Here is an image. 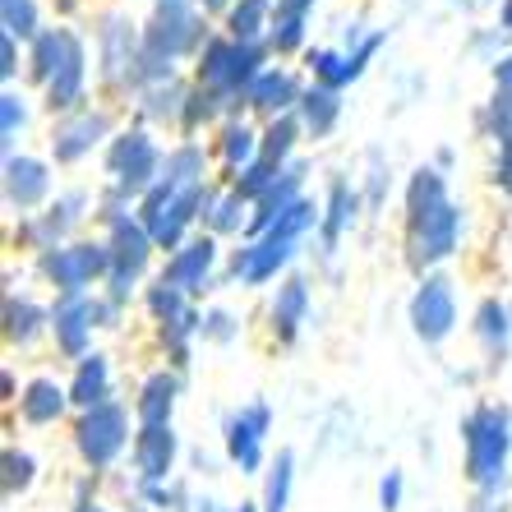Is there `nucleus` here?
<instances>
[{
  "mask_svg": "<svg viewBox=\"0 0 512 512\" xmlns=\"http://www.w3.org/2000/svg\"><path fill=\"white\" fill-rule=\"evenodd\" d=\"M42 5L37 0H0V33L5 37H19V42H33L42 37Z\"/></svg>",
  "mask_w": 512,
  "mask_h": 512,
  "instance_id": "obj_45",
  "label": "nucleus"
},
{
  "mask_svg": "<svg viewBox=\"0 0 512 512\" xmlns=\"http://www.w3.org/2000/svg\"><path fill=\"white\" fill-rule=\"evenodd\" d=\"M65 383H70V402L74 416L79 411H93V406H107L120 397V374H116V356L97 346L93 356L65 365Z\"/></svg>",
  "mask_w": 512,
  "mask_h": 512,
  "instance_id": "obj_30",
  "label": "nucleus"
},
{
  "mask_svg": "<svg viewBox=\"0 0 512 512\" xmlns=\"http://www.w3.org/2000/svg\"><path fill=\"white\" fill-rule=\"evenodd\" d=\"M360 194H365V208H370V217H379L383 208H388V194L397 190V180H393V162H388V153H365V171L356 176Z\"/></svg>",
  "mask_w": 512,
  "mask_h": 512,
  "instance_id": "obj_44",
  "label": "nucleus"
},
{
  "mask_svg": "<svg viewBox=\"0 0 512 512\" xmlns=\"http://www.w3.org/2000/svg\"><path fill=\"white\" fill-rule=\"evenodd\" d=\"M296 499V453L291 448H277L268 471L259 476V512H291Z\"/></svg>",
  "mask_w": 512,
  "mask_h": 512,
  "instance_id": "obj_39",
  "label": "nucleus"
},
{
  "mask_svg": "<svg viewBox=\"0 0 512 512\" xmlns=\"http://www.w3.org/2000/svg\"><path fill=\"white\" fill-rule=\"evenodd\" d=\"M462 443V480L476 503H499L512 471V406L499 397H476L457 420Z\"/></svg>",
  "mask_w": 512,
  "mask_h": 512,
  "instance_id": "obj_2",
  "label": "nucleus"
},
{
  "mask_svg": "<svg viewBox=\"0 0 512 512\" xmlns=\"http://www.w3.org/2000/svg\"><path fill=\"white\" fill-rule=\"evenodd\" d=\"M185 97H190V74H176V79H148V84L134 93L130 107H125V116L139 120V125H148V130L176 139Z\"/></svg>",
  "mask_w": 512,
  "mask_h": 512,
  "instance_id": "obj_29",
  "label": "nucleus"
},
{
  "mask_svg": "<svg viewBox=\"0 0 512 512\" xmlns=\"http://www.w3.org/2000/svg\"><path fill=\"white\" fill-rule=\"evenodd\" d=\"M227 250H231V245H222L217 236L199 231V236H190L176 254H167V259H162L157 277H162V282H171V286H180L194 305H208V300L227 286Z\"/></svg>",
  "mask_w": 512,
  "mask_h": 512,
  "instance_id": "obj_16",
  "label": "nucleus"
},
{
  "mask_svg": "<svg viewBox=\"0 0 512 512\" xmlns=\"http://www.w3.org/2000/svg\"><path fill=\"white\" fill-rule=\"evenodd\" d=\"M250 222H254V203L240 199L231 185H222V180H217V194H213V203H208L203 231H208V236H217L222 245H240V240L250 236Z\"/></svg>",
  "mask_w": 512,
  "mask_h": 512,
  "instance_id": "obj_35",
  "label": "nucleus"
},
{
  "mask_svg": "<svg viewBox=\"0 0 512 512\" xmlns=\"http://www.w3.org/2000/svg\"><path fill=\"white\" fill-rule=\"evenodd\" d=\"M227 116H231V111L222 107V97H213L208 88H199L190 79V97H185V111H180L176 139H208V134H213Z\"/></svg>",
  "mask_w": 512,
  "mask_h": 512,
  "instance_id": "obj_40",
  "label": "nucleus"
},
{
  "mask_svg": "<svg viewBox=\"0 0 512 512\" xmlns=\"http://www.w3.org/2000/svg\"><path fill=\"white\" fill-rule=\"evenodd\" d=\"M319 208H323V217H319L314 250H319V259H333L346 240L360 231L370 208H365V194H360L356 176H328V185L319 190Z\"/></svg>",
  "mask_w": 512,
  "mask_h": 512,
  "instance_id": "obj_20",
  "label": "nucleus"
},
{
  "mask_svg": "<svg viewBox=\"0 0 512 512\" xmlns=\"http://www.w3.org/2000/svg\"><path fill=\"white\" fill-rule=\"evenodd\" d=\"M190 462H194V471H203V476L213 471V457L203 453V448H190Z\"/></svg>",
  "mask_w": 512,
  "mask_h": 512,
  "instance_id": "obj_54",
  "label": "nucleus"
},
{
  "mask_svg": "<svg viewBox=\"0 0 512 512\" xmlns=\"http://www.w3.org/2000/svg\"><path fill=\"white\" fill-rule=\"evenodd\" d=\"M56 171H60L56 162L47 153H33V148H19V153L0 157V203H5V217L19 222V217L42 213L60 194Z\"/></svg>",
  "mask_w": 512,
  "mask_h": 512,
  "instance_id": "obj_17",
  "label": "nucleus"
},
{
  "mask_svg": "<svg viewBox=\"0 0 512 512\" xmlns=\"http://www.w3.org/2000/svg\"><path fill=\"white\" fill-rule=\"evenodd\" d=\"M102 342V291L88 296H51V356L74 365Z\"/></svg>",
  "mask_w": 512,
  "mask_h": 512,
  "instance_id": "obj_18",
  "label": "nucleus"
},
{
  "mask_svg": "<svg viewBox=\"0 0 512 512\" xmlns=\"http://www.w3.org/2000/svg\"><path fill=\"white\" fill-rule=\"evenodd\" d=\"M213 19L194 0H153L143 19V56H148V79H176L190 74L199 51L213 37Z\"/></svg>",
  "mask_w": 512,
  "mask_h": 512,
  "instance_id": "obj_4",
  "label": "nucleus"
},
{
  "mask_svg": "<svg viewBox=\"0 0 512 512\" xmlns=\"http://www.w3.org/2000/svg\"><path fill=\"white\" fill-rule=\"evenodd\" d=\"M93 42V70H97V97L111 107H130L134 93L148 84V56H143V24L125 10L97 14L88 28Z\"/></svg>",
  "mask_w": 512,
  "mask_h": 512,
  "instance_id": "obj_3",
  "label": "nucleus"
},
{
  "mask_svg": "<svg viewBox=\"0 0 512 512\" xmlns=\"http://www.w3.org/2000/svg\"><path fill=\"white\" fill-rule=\"evenodd\" d=\"M111 503L102 499V480L97 476H79L70 485V508L65 512H107Z\"/></svg>",
  "mask_w": 512,
  "mask_h": 512,
  "instance_id": "obj_48",
  "label": "nucleus"
},
{
  "mask_svg": "<svg viewBox=\"0 0 512 512\" xmlns=\"http://www.w3.org/2000/svg\"><path fill=\"white\" fill-rule=\"evenodd\" d=\"M180 397H185V374L157 360V365H148L130 388L134 420H139V425H176Z\"/></svg>",
  "mask_w": 512,
  "mask_h": 512,
  "instance_id": "obj_28",
  "label": "nucleus"
},
{
  "mask_svg": "<svg viewBox=\"0 0 512 512\" xmlns=\"http://www.w3.org/2000/svg\"><path fill=\"white\" fill-rule=\"evenodd\" d=\"M406 503V471L402 466H388L379 476V508L383 512H402Z\"/></svg>",
  "mask_w": 512,
  "mask_h": 512,
  "instance_id": "obj_49",
  "label": "nucleus"
},
{
  "mask_svg": "<svg viewBox=\"0 0 512 512\" xmlns=\"http://www.w3.org/2000/svg\"><path fill=\"white\" fill-rule=\"evenodd\" d=\"M194 300L180 291V286H171V282H162V277H153V282L143 286V296H139V310H143V319H148V328H157V323H171V319H180V314L190 310Z\"/></svg>",
  "mask_w": 512,
  "mask_h": 512,
  "instance_id": "obj_42",
  "label": "nucleus"
},
{
  "mask_svg": "<svg viewBox=\"0 0 512 512\" xmlns=\"http://www.w3.org/2000/svg\"><path fill=\"white\" fill-rule=\"evenodd\" d=\"M199 333H203V305H190V310L180 314V319L148 328L157 360H162V365H171V370H180L185 379H190L194 360H199V346H203Z\"/></svg>",
  "mask_w": 512,
  "mask_h": 512,
  "instance_id": "obj_31",
  "label": "nucleus"
},
{
  "mask_svg": "<svg viewBox=\"0 0 512 512\" xmlns=\"http://www.w3.org/2000/svg\"><path fill=\"white\" fill-rule=\"evenodd\" d=\"M88 231H97V185L70 180V185H60V194L42 213L19 217V222L5 227V250L14 259L33 263L37 254L56 250V245H70V240L88 236Z\"/></svg>",
  "mask_w": 512,
  "mask_h": 512,
  "instance_id": "obj_5",
  "label": "nucleus"
},
{
  "mask_svg": "<svg viewBox=\"0 0 512 512\" xmlns=\"http://www.w3.org/2000/svg\"><path fill=\"white\" fill-rule=\"evenodd\" d=\"M310 319H314V282L305 273H291L263 296V337L282 351L300 342L310 333Z\"/></svg>",
  "mask_w": 512,
  "mask_h": 512,
  "instance_id": "obj_19",
  "label": "nucleus"
},
{
  "mask_svg": "<svg viewBox=\"0 0 512 512\" xmlns=\"http://www.w3.org/2000/svg\"><path fill=\"white\" fill-rule=\"evenodd\" d=\"M125 323H130V310H125V305H116V300L102 296V337L125 333Z\"/></svg>",
  "mask_w": 512,
  "mask_h": 512,
  "instance_id": "obj_51",
  "label": "nucleus"
},
{
  "mask_svg": "<svg viewBox=\"0 0 512 512\" xmlns=\"http://www.w3.org/2000/svg\"><path fill=\"white\" fill-rule=\"evenodd\" d=\"M296 120H300V130H305V143H328L346 120V93L310 84L296 107Z\"/></svg>",
  "mask_w": 512,
  "mask_h": 512,
  "instance_id": "obj_33",
  "label": "nucleus"
},
{
  "mask_svg": "<svg viewBox=\"0 0 512 512\" xmlns=\"http://www.w3.org/2000/svg\"><path fill=\"white\" fill-rule=\"evenodd\" d=\"M125 512H148V508H139V503H130V508H125Z\"/></svg>",
  "mask_w": 512,
  "mask_h": 512,
  "instance_id": "obj_58",
  "label": "nucleus"
},
{
  "mask_svg": "<svg viewBox=\"0 0 512 512\" xmlns=\"http://www.w3.org/2000/svg\"><path fill=\"white\" fill-rule=\"evenodd\" d=\"M300 254H305V240H291L282 231H263V236H250L227 250V286L236 291H273L282 277L296 273Z\"/></svg>",
  "mask_w": 512,
  "mask_h": 512,
  "instance_id": "obj_14",
  "label": "nucleus"
},
{
  "mask_svg": "<svg viewBox=\"0 0 512 512\" xmlns=\"http://www.w3.org/2000/svg\"><path fill=\"white\" fill-rule=\"evenodd\" d=\"M190 512H227V508H222V503H217V499H213V494H194Z\"/></svg>",
  "mask_w": 512,
  "mask_h": 512,
  "instance_id": "obj_53",
  "label": "nucleus"
},
{
  "mask_svg": "<svg viewBox=\"0 0 512 512\" xmlns=\"http://www.w3.org/2000/svg\"><path fill=\"white\" fill-rule=\"evenodd\" d=\"M217 162L208 139H171L167 162H162V190H194V185H213Z\"/></svg>",
  "mask_w": 512,
  "mask_h": 512,
  "instance_id": "obj_32",
  "label": "nucleus"
},
{
  "mask_svg": "<svg viewBox=\"0 0 512 512\" xmlns=\"http://www.w3.org/2000/svg\"><path fill=\"white\" fill-rule=\"evenodd\" d=\"M74 420V402H70V383L65 374H51V370H37L28 374L24 383V397L19 406L10 411V425L19 429H70Z\"/></svg>",
  "mask_w": 512,
  "mask_h": 512,
  "instance_id": "obj_22",
  "label": "nucleus"
},
{
  "mask_svg": "<svg viewBox=\"0 0 512 512\" xmlns=\"http://www.w3.org/2000/svg\"><path fill=\"white\" fill-rule=\"evenodd\" d=\"M273 429L277 411L268 397H250L222 420V457L240 476H263L273 462Z\"/></svg>",
  "mask_w": 512,
  "mask_h": 512,
  "instance_id": "obj_15",
  "label": "nucleus"
},
{
  "mask_svg": "<svg viewBox=\"0 0 512 512\" xmlns=\"http://www.w3.org/2000/svg\"><path fill=\"white\" fill-rule=\"evenodd\" d=\"M342 51H346V74H351V84H360V79L370 74L374 56L383 51V33H365L360 42H351V47H342Z\"/></svg>",
  "mask_w": 512,
  "mask_h": 512,
  "instance_id": "obj_47",
  "label": "nucleus"
},
{
  "mask_svg": "<svg viewBox=\"0 0 512 512\" xmlns=\"http://www.w3.org/2000/svg\"><path fill=\"white\" fill-rule=\"evenodd\" d=\"M227 512H259V503H231Z\"/></svg>",
  "mask_w": 512,
  "mask_h": 512,
  "instance_id": "obj_57",
  "label": "nucleus"
},
{
  "mask_svg": "<svg viewBox=\"0 0 512 512\" xmlns=\"http://www.w3.org/2000/svg\"><path fill=\"white\" fill-rule=\"evenodd\" d=\"M42 102H33L28 84L0 88V157H10L24 148V139L33 134V116Z\"/></svg>",
  "mask_w": 512,
  "mask_h": 512,
  "instance_id": "obj_36",
  "label": "nucleus"
},
{
  "mask_svg": "<svg viewBox=\"0 0 512 512\" xmlns=\"http://www.w3.org/2000/svg\"><path fill=\"white\" fill-rule=\"evenodd\" d=\"M499 33H512V0H499Z\"/></svg>",
  "mask_w": 512,
  "mask_h": 512,
  "instance_id": "obj_55",
  "label": "nucleus"
},
{
  "mask_svg": "<svg viewBox=\"0 0 512 512\" xmlns=\"http://www.w3.org/2000/svg\"><path fill=\"white\" fill-rule=\"evenodd\" d=\"M120 125H125L120 107H111V102L97 97V102L70 111V116L47 120V148H42V153H47L60 171H84L88 162H102V153H107V143L116 139Z\"/></svg>",
  "mask_w": 512,
  "mask_h": 512,
  "instance_id": "obj_11",
  "label": "nucleus"
},
{
  "mask_svg": "<svg viewBox=\"0 0 512 512\" xmlns=\"http://www.w3.org/2000/svg\"><path fill=\"white\" fill-rule=\"evenodd\" d=\"M171 139L167 134L148 130L139 120L125 116V125L116 130V139L107 143V153L97 162V185L120 199H130L139 208V199L162 180V162H167Z\"/></svg>",
  "mask_w": 512,
  "mask_h": 512,
  "instance_id": "obj_7",
  "label": "nucleus"
},
{
  "mask_svg": "<svg viewBox=\"0 0 512 512\" xmlns=\"http://www.w3.org/2000/svg\"><path fill=\"white\" fill-rule=\"evenodd\" d=\"M203 346H213V351H227L245 337V314L236 305H222V300H208L203 305Z\"/></svg>",
  "mask_w": 512,
  "mask_h": 512,
  "instance_id": "obj_43",
  "label": "nucleus"
},
{
  "mask_svg": "<svg viewBox=\"0 0 512 512\" xmlns=\"http://www.w3.org/2000/svg\"><path fill=\"white\" fill-rule=\"evenodd\" d=\"M429 162H434V167H443L448 176H453V167H457V148H448V143H443V148H439L434 157H429Z\"/></svg>",
  "mask_w": 512,
  "mask_h": 512,
  "instance_id": "obj_52",
  "label": "nucleus"
},
{
  "mask_svg": "<svg viewBox=\"0 0 512 512\" xmlns=\"http://www.w3.org/2000/svg\"><path fill=\"white\" fill-rule=\"evenodd\" d=\"M471 342H476L480 360H485V374H499L512 356V300L499 291H485V296L471 305Z\"/></svg>",
  "mask_w": 512,
  "mask_h": 512,
  "instance_id": "obj_26",
  "label": "nucleus"
},
{
  "mask_svg": "<svg viewBox=\"0 0 512 512\" xmlns=\"http://www.w3.org/2000/svg\"><path fill=\"white\" fill-rule=\"evenodd\" d=\"M190 453L185 439H180L176 425H139V439H134L130 453V480L134 485H167L180 476V457Z\"/></svg>",
  "mask_w": 512,
  "mask_h": 512,
  "instance_id": "obj_24",
  "label": "nucleus"
},
{
  "mask_svg": "<svg viewBox=\"0 0 512 512\" xmlns=\"http://www.w3.org/2000/svg\"><path fill=\"white\" fill-rule=\"evenodd\" d=\"M134 439H139V420H134L130 397H116L107 406L79 411L70 420V453L79 462V476L116 480L130 466Z\"/></svg>",
  "mask_w": 512,
  "mask_h": 512,
  "instance_id": "obj_6",
  "label": "nucleus"
},
{
  "mask_svg": "<svg viewBox=\"0 0 512 512\" xmlns=\"http://www.w3.org/2000/svg\"><path fill=\"white\" fill-rule=\"evenodd\" d=\"M277 176H282V167H273V162H263V157H259V162H254V167H245V171H240L236 180H227V185H231V190L240 194V199L259 203L263 194L273 190V180H277Z\"/></svg>",
  "mask_w": 512,
  "mask_h": 512,
  "instance_id": "obj_46",
  "label": "nucleus"
},
{
  "mask_svg": "<svg viewBox=\"0 0 512 512\" xmlns=\"http://www.w3.org/2000/svg\"><path fill=\"white\" fill-rule=\"evenodd\" d=\"M476 134L489 143V190L512 208V97L489 93L476 111Z\"/></svg>",
  "mask_w": 512,
  "mask_h": 512,
  "instance_id": "obj_23",
  "label": "nucleus"
},
{
  "mask_svg": "<svg viewBox=\"0 0 512 512\" xmlns=\"http://www.w3.org/2000/svg\"><path fill=\"white\" fill-rule=\"evenodd\" d=\"M97 231L107 236V250H111V277H107V286H102V296L130 310V305H139L143 286L153 282L157 268H162V250H157L148 227L139 222V208L116 217V222H107V227H97Z\"/></svg>",
  "mask_w": 512,
  "mask_h": 512,
  "instance_id": "obj_9",
  "label": "nucleus"
},
{
  "mask_svg": "<svg viewBox=\"0 0 512 512\" xmlns=\"http://www.w3.org/2000/svg\"><path fill=\"white\" fill-rule=\"evenodd\" d=\"M107 512H125V508H107Z\"/></svg>",
  "mask_w": 512,
  "mask_h": 512,
  "instance_id": "obj_59",
  "label": "nucleus"
},
{
  "mask_svg": "<svg viewBox=\"0 0 512 512\" xmlns=\"http://www.w3.org/2000/svg\"><path fill=\"white\" fill-rule=\"evenodd\" d=\"M476 508H480V512H512V503L499 499V503H476Z\"/></svg>",
  "mask_w": 512,
  "mask_h": 512,
  "instance_id": "obj_56",
  "label": "nucleus"
},
{
  "mask_svg": "<svg viewBox=\"0 0 512 512\" xmlns=\"http://www.w3.org/2000/svg\"><path fill=\"white\" fill-rule=\"evenodd\" d=\"M305 148V130H300L296 116H277L263 125V162H273V167H291Z\"/></svg>",
  "mask_w": 512,
  "mask_h": 512,
  "instance_id": "obj_41",
  "label": "nucleus"
},
{
  "mask_svg": "<svg viewBox=\"0 0 512 512\" xmlns=\"http://www.w3.org/2000/svg\"><path fill=\"white\" fill-rule=\"evenodd\" d=\"M273 14H277V0H231L227 14L217 19V33L236 37V42H268Z\"/></svg>",
  "mask_w": 512,
  "mask_h": 512,
  "instance_id": "obj_38",
  "label": "nucleus"
},
{
  "mask_svg": "<svg viewBox=\"0 0 512 512\" xmlns=\"http://www.w3.org/2000/svg\"><path fill=\"white\" fill-rule=\"evenodd\" d=\"M24 383H28V374H19V365H14V360H5V365H0V406H5V411H14V406H19Z\"/></svg>",
  "mask_w": 512,
  "mask_h": 512,
  "instance_id": "obj_50",
  "label": "nucleus"
},
{
  "mask_svg": "<svg viewBox=\"0 0 512 512\" xmlns=\"http://www.w3.org/2000/svg\"><path fill=\"white\" fill-rule=\"evenodd\" d=\"M208 148H213V162H217V180L227 185L236 180L245 167H254L263 157V125L250 116V111H240V116H227L208 134Z\"/></svg>",
  "mask_w": 512,
  "mask_h": 512,
  "instance_id": "obj_27",
  "label": "nucleus"
},
{
  "mask_svg": "<svg viewBox=\"0 0 512 512\" xmlns=\"http://www.w3.org/2000/svg\"><path fill=\"white\" fill-rule=\"evenodd\" d=\"M28 268H33V282L47 296H88V291H102L111 277L107 236L88 231V236L70 240V245H56V250L37 254Z\"/></svg>",
  "mask_w": 512,
  "mask_h": 512,
  "instance_id": "obj_10",
  "label": "nucleus"
},
{
  "mask_svg": "<svg viewBox=\"0 0 512 512\" xmlns=\"http://www.w3.org/2000/svg\"><path fill=\"white\" fill-rule=\"evenodd\" d=\"M37 480H42V457L19 439H5V448H0V494H5V503L28 499Z\"/></svg>",
  "mask_w": 512,
  "mask_h": 512,
  "instance_id": "obj_37",
  "label": "nucleus"
},
{
  "mask_svg": "<svg viewBox=\"0 0 512 512\" xmlns=\"http://www.w3.org/2000/svg\"><path fill=\"white\" fill-rule=\"evenodd\" d=\"M273 60L277 56L268 42H236V37H227V33H213L208 47L199 51V60H194L190 79L199 88H208L213 97H222V107H227L231 116H240L250 84L273 65Z\"/></svg>",
  "mask_w": 512,
  "mask_h": 512,
  "instance_id": "obj_8",
  "label": "nucleus"
},
{
  "mask_svg": "<svg viewBox=\"0 0 512 512\" xmlns=\"http://www.w3.org/2000/svg\"><path fill=\"white\" fill-rule=\"evenodd\" d=\"M319 0H277L273 14V33H268V47L277 60H300L310 47V19Z\"/></svg>",
  "mask_w": 512,
  "mask_h": 512,
  "instance_id": "obj_34",
  "label": "nucleus"
},
{
  "mask_svg": "<svg viewBox=\"0 0 512 512\" xmlns=\"http://www.w3.org/2000/svg\"><path fill=\"white\" fill-rule=\"evenodd\" d=\"M406 328L425 351H443L462 333V286L453 273L416 277L411 296H406Z\"/></svg>",
  "mask_w": 512,
  "mask_h": 512,
  "instance_id": "obj_13",
  "label": "nucleus"
},
{
  "mask_svg": "<svg viewBox=\"0 0 512 512\" xmlns=\"http://www.w3.org/2000/svg\"><path fill=\"white\" fill-rule=\"evenodd\" d=\"M305 88H310V74L300 70V65L273 60L250 84V93H245V111H250L259 125H268V120H277V116H296Z\"/></svg>",
  "mask_w": 512,
  "mask_h": 512,
  "instance_id": "obj_25",
  "label": "nucleus"
},
{
  "mask_svg": "<svg viewBox=\"0 0 512 512\" xmlns=\"http://www.w3.org/2000/svg\"><path fill=\"white\" fill-rule=\"evenodd\" d=\"M476 512H480V508H476Z\"/></svg>",
  "mask_w": 512,
  "mask_h": 512,
  "instance_id": "obj_60",
  "label": "nucleus"
},
{
  "mask_svg": "<svg viewBox=\"0 0 512 512\" xmlns=\"http://www.w3.org/2000/svg\"><path fill=\"white\" fill-rule=\"evenodd\" d=\"M0 337L10 356H33L37 346H51V296H37L33 286H14L0 296Z\"/></svg>",
  "mask_w": 512,
  "mask_h": 512,
  "instance_id": "obj_21",
  "label": "nucleus"
},
{
  "mask_svg": "<svg viewBox=\"0 0 512 512\" xmlns=\"http://www.w3.org/2000/svg\"><path fill=\"white\" fill-rule=\"evenodd\" d=\"M402 263L411 277L448 273L466 254L471 208L453 194V176L434 162L406 171L402 180Z\"/></svg>",
  "mask_w": 512,
  "mask_h": 512,
  "instance_id": "obj_1",
  "label": "nucleus"
},
{
  "mask_svg": "<svg viewBox=\"0 0 512 512\" xmlns=\"http://www.w3.org/2000/svg\"><path fill=\"white\" fill-rule=\"evenodd\" d=\"M213 194H217V180L213 185H194V190H162V185H153V190L139 199V222L148 227V236H153V245L162 250V259L176 254L185 240L203 231V217H208Z\"/></svg>",
  "mask_w": 512,
  "mask_h": 512,
  "instance_id": "obj_12",
  "label": "nucleus"
}]
</instances>
